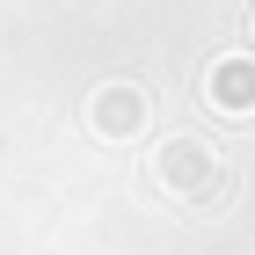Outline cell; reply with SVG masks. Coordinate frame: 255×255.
Masks as SVG:
<instances>
[{
  "mask_svg": "<svg viewBox=\"0 0 255 255\" xmlns=\"http://www.w3.org/2000/svg\"><path fill=\"white\" fill-rule=\"evenodd\" d=\"M138 117H146V102L131 95V88H110V95H95V124L110 138H131L138 131Z\"/></svg>",
  "mask_w": 255,
  "mask_h": 255,
  "instance_id": "obj_3",
  "label": "cell"
},
{
  "mask_svg": "<svg viewBox=\"0 0 255 255\" xmlns=\"http://www.w3.org/2000/svg\"><path fill=\"white\" fill-rule=\"evenodd\" d=\"M212 102L219 110H255V66L248 59H219L212 66Z\"/></svg>",
  "mask_w": 255,
  "mask_h": 255,
  "instance_id": "obj_2",
  "label": "cell"
},
{
  "mask_svg": "<svg viewBox=\"0 0 255 255\" xmlns=\"http://www.w3.org/2000/svg\"><path fill=\"white\" fill-rule=\"evenodd\" d=\"M160 168H168V182H175L182 197H212L219 182H226V175H212V160L197 153V146H168V160H160Z\"/></svg>",
  "mask_w": 255,
  "mask_h": 255,
  "instance_id": "obj_1",
  "label": "cell"
}]
</instances>
